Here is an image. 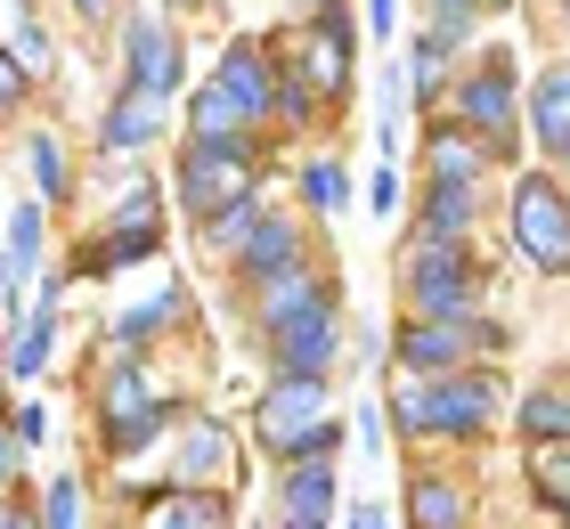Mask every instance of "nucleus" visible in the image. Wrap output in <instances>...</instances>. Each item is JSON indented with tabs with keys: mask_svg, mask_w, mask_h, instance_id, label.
Listing matches in <instances>:
<instances>
[{
	"mask_svg": "<svg viewBox=\"0 0 570 529\" xmlns=\"http://www.w3.org/2000/svg\"><path fill=\"white\" fill-rule=\"evenodd\" d=\"M449 123L456 130H473V139L489 147V164H513L522 172V74H513V58H505V41L498 49H473L456 74H449Z\"/></svg>",
	"mask_w": 570,
	"mask_h": 529,
	"instance_id": "nucleus-1",
	"label": "nucleus"
},
{
	"mask_svg": "<svg viewBox=\"0 0 570 529\" xmlns=\"http://www.w3.org/2000/svg\"><path fill=\"white\" fill-rule=\"evenodd\" d=\"M262 179H269V147L262 139H188L179 147V164H171V196L188 221H213V212H228L237 196H262Z\"/></svg>",
	"mask_w": 570,
	"mask_h": 529,
	"instance_id": "nucleus-2",
	"label": "nucleus"
},
{
	"mask_svg": "<svg viewBox=\"0 0 570 529\" xmlns=\"http://www.w3.org/2000/svg\"><path fill=\"white\" fill-rule=\"evenodd\" d=\"M505 326L498 317H400V334H392V366L400 375H456V366H489V359H505Z\"/></svg>",
	"mask_w": 570,
	"mask_h": 529,
	"instance_id": "nucleus-3",
	"label": "nucleus"
},
{
	"mask_svg": "<svg viewBox=\"0 0 570 529\" xmlns=\"http://www.w3.org/2000/svg\"><path fill=\"white\" fill-rule=\"evenodd\" d=\"M400 310H407V317H481L473 245H432V236H407V245H400Z\"/></svg>",
	"mask_w": 570,
	"mask_h": 529,
	"instance_id": "nucleus-4",
	"label": "nucleus"
},
{
	"mask_svg": "<svg viewBox=\"0 0 570 529\" xmlns=\"http://www.w3.org/2000/svg\"><path fill=\"white\" fill-rule=\"evenodd\" d=\"M122 90L139 98H188V49H179V25L164 0H131L122 9Z\"/></svg>",
	"mask_w": 570,
	"mask_h": 529,
	"instance_id": "nucleus-5",
	"label": "nucleus"
},
{
	"mask_svg": "<svg viewBox=\"0 0 570 529\" xmlns=\"http://www.w3.org/2000/svg\"><path fill=\"white\" fill-rule=\"evenodd\" d=\"M505 228H513V245H522V261L538 277H570V196H562L554 172H513Z\"/></svg>",
	"mask_w": 570,
	"mask_h": 529,
	"instance_id": "nucleus-6",
	"label": "nucleus"
},
{
	"mask_svg": "<svg viewBox=\"0 0 570 529\" xmlns=\"http://www.w3.org/2000/svg\"><path fill=\"white\" fill-rule=\"evenodd\" d=\"M513 400L498 383V366H456V375H416V423L424 440H481L489 423H498Z\"/></svg>",
	"mask_w": 570,
	"mask_h": 529,
	"instance_id": "nucleus-7",
	"label": "nucleus"
},
{
	"mask_svg": "<svg viewBox=\"0 0 570 529\" xmlns=\"http://www.w3.org/2000/svg\"><path fill=\"white\" fill-rule=\"evenodd\" d=\"M269 342V375H294V383H326L334 359H343V285H318L309 294V310H294L285 326L262 334Z\"/></svg>",
	"mask_w": 570,
	"mask_h": 529,
	"instance_id": "nucleus-8",
	"label": "nucleus"
},
{
	"mask_svg": "<svg viewBox=\"0 0 570 529\" xmlns=\"http://www.w3.org/2000/svg\"><path fill=\"white\" fill-rule=\"evenodd\" d=\"M302 74H309V90H318V106H343L358 90V17H351V0H326V9H309L302 17Z\"/></svg>",
	"mask_w": 570,
	"mask_h": 529,
	"instance_id": "nucleus-9",
	"label": "nucleus"
},
{
	"mask_svg": "<svg viewBox=\"0 0 570 529\" xmlns=\"http://www.w3.org/2000/svg\"><path fill=\"white\" fill-rule=\"evenodd\" d=\"M220 481H245L237 423L213 415V408H188L171 432V489H220Z\"/></svg>",
	"mask_w": 570,
	"mask_h": 529,
	"instance_id": "nucleus-10",
	"label": "nucleus"
},
{
	"mask_svg": "<svg viewBox=\"0 0 570 529\" xmlns=\"http://www.w3.org/2000/svg\"><path fill=\"white\" fill-rule=\"evenodd\" d=\"M213 90L228 98V115L262 139L269 130V98H277V41L269 33H237L220 49V66H213Z\"/></svg>",
	"mask_w": 570,
	"mask_h": 529,
	"instance_id": "nucleus-11",
	"label": "nucleus"
},
{
	"mask_svg": "<svg viewBox=\"0 0 570 529\" xmlns=\"http://www.w3.org/2000/svg\"><path fill=\"white\" fill-rule=\"evenodd\" d=\"M334 415L326 383H294V375H269V391L253 400V440L269 448V457H302V440L318 432Z\"/></svg>",
	"mask_w": 570,
	"mask_h": 529,
	"instance_id": "nucleus-12",
	"label": "nucleus"
},
{
	"mask_svg": "<svg viewBox=\"0 0 570 529\" xmlns=\"http://www.w3.org/2000/svg\"><path fill=\"white\" fill-rule=\"evenodd\" d=\"M171 130V106L164 98H139V90H107V106H98V155H139V147H164Z\"/></svg>",
	"mask_w": 570,
	"mask_h": 529,
	"instance_id": "nucleus-13",
	"label": "nucleus"
},
{
	"mask_svg": "<svg viewBox=\"0 0 570 529\" xmlns=\"http://www.w3.org/2000/svg\"><path fill=\"white\" fill-rule=\"evenodd\" d=\"M294 261H309V228H302V212H262V221H253V236L237 245V261H228V270H237L245 285H262V277H277V270H294Z\"/></svg>",
	"mask_w": 570,
	"mask_h": 529,
	"instance_id": "nucleus-14",
	"label": "nucleus"
},
{
	"mask_svg": "<svg viewBox=\"0 0 570 529\" xmlns=\"http://www.w3.org/2000/svg\"><path fill=\"white\" fill-rule=\"evenodd\" d=\"M522 130H530L538 155H562L570 147V49L522 82Z\"/></svg>",
	"mask_w": 570,
	"mask_h": 529,
	"instance_id": "nucleus-15",
	"label": "nucleus"
},
{
	"mask_svg": "<svg viewBox=\"0 0 570 529\" xmlns=\"http://www.w3.org/2000/svg\"><path fill=\"white\" fill-rule=\"evenodd\" d=\"M277 521L285 529H326L334 521V464L326 457H285V472H277Z\"/></svg>",
	"mask_w": 570,
	"mask_h": 529,
	"instance_id": "nucleus-16",
	"label": "nucleus"
},
{
	"mask_svg": "<svg viewBox=\"0 0 570 529\" xmlns=\"http://www.w3.org/2000/svg\"><path fill=\"white\" fill-rule=\"evenodd\" d=\"M489 172H498V164H489V147L473 139V130H456L449 115L424 123V179H449V188H481Z\"/></svg>",
	"mask_w": 570,
	"mask_h": 529,
	"instance_id": "nucleus-17",
	"label": "nucleus"
},
{
	"mask_svg": "<svg viewBox=\"0 0 570 529\" xmlns=\"http://www.w3.org/2000/svg\"><path fill=\"white\" fill-rule=\"evenodd\" d=\"M400 513H407V529H473V489L456 472H407Z\"/></svg>",
	"mask_w": 570,
	"mask_h": 529,
	"instance_id": "nucleus-18",
	"label": "nucleus"
},
{
	"mask_svg": "<svg viewBox=\"0 0 570 529\" xmlns=\"http://www.w3.org/2000/svg\"><path fill=\"white\" fill-rule=\"evenodd\" d=\"M473 228H481V188L424 179V196H416V228H407V236H432V245H473Z\"/></svg>",
	"mask_w": 570,
	"mask_h": 529,
	"instance_id": "nucleus-19",
	"label": "nucleus"
},
{
	"mask_svg": "<svg viewBox=\"0 0 570 529\" xmlns=\"http://www.w3.org/2000/svg\"><path fill=\"white\" fill-rule=\"evenodd\" d=\"M179 400H164V391H155L147 408H122V415H98V448H107V457H139V448H155V440H171L179 432Z\"/></svg>",
	"mask_w": 570,
	"mask_h": 529,
	"instance_id": "nucleus-20",
	"label": "nucleus"
},
{
	"mask_svg": "<svg viewBox=\"0 0 570 529\" xmlns=\"http://www.w3.org/2000/svg\"><path fill=\"white\" fill-rule=\"evenodd\" d=\"M318 270H309V261H294V270H277V277H262V285H245V310H253V326H285V317L294 310H309V294H318Z\"/></svg>",
	"mask_w": 570,
	"mask_h": 529,
	"instance_id": "nucleus-21",
	"label": "nucleus"
},
{
	"mask_svg": "<svg viewBox=\"0 0 570 529\" xmlns=\"http://www.w3.org/2000/svg\"><path fill=\"white\" fill-rule=\"evenodd\" d=\"M49 351H58V310H24V317H17V334L0 342V375L33 383L41 366H49Z\"/></svg>",
	"mask_w": 570,
	"mask_h": 529,
	"instance_id": "nucleus-22",
	"label": "nucleus"
},
{
	"mask_svg": "<svg viewBox=\"0 0 570 529\" xmlns=\"http://www.w3.org/2000/svg\"><path fill=\"white\" fill-rule=\"evenodd\" d=\"M179 310H188V294H179V285H164V294L139 302V310H122V317H115V334H107V342H115V359H147V351H155V334H164Z\"/></svg>",
	"mask_w": 570,
	"mask_h": 529,
	"instance_id": "nucleus-23",
	"label": "nucleus"
},
{
	"mask_svg": "<svg viewBox=\"0 0 570 529\" xmlns=\"http://www.w3.org/2000/svg\"><path fill=\"white\" fill-rule=\"evenodd\" d=\"M449 74H456V66L440 58V49H432L424 33H416V41L400 49V90H407V106H424V115H432L440 98H449Z\"/></svg>",
	"mask_w": 570,
	"mask_h": 529,
	"instance_id": "nucleus-24",
	"label": "nucleus"
},
{
	"mask_svg": "<svg viewBox=\"0 0 570 529\" xmlns=\"http://www.w3.org/2000/svg\"><path fill=\"white\" fill-rule=\"evenodd\" d=\"M294 196L318 212V221H334V212L351 204V172H343V155H309V164H294Z\"/></svg>",
	"mask_w": 570,
	"mask_h": 529,
	"instance_id": "nucleus-25",
	"label": "nucleus"
},
{
	"mask_svg": "<svg viewBox=\"0 0 570 529\" xmlns=\"http://www.w3.org/2000/svg\"><path fill=\"white\" fill-rule=\"evenodd\" d=\"M24 179H33L41 204H66L73 164H66V139H58V130H33V139H24Z\"/></svg>",
	"mask_w": 570,
	"mask_h": 529,
	"instance_id": "nucleus-26",
	"label": "nucleus"
},
{
	"mask_svg": "<svg viewBox=\"0 0 570 529\" xmlns=\"http://www.w3.org/2000/svg\"><path fill=\"white\" fill-rule=\"evenodd\" d=\"M269 212V196H237L228 212H213V221H196V236H204V253L213 261H237V245L253 236V221Z\"/></svg>",
	"mask_w": 570,
	"mask_h": 529,
	"instance_id": "nucleus-27",
	"label": "nucleus"
},
{
	"mask_svg": "<svg viewBox=\"0 0 570 529\" xmlns=\"http://www.w3.org/2000/svg\"><path fill=\"white\" fill-rule=\"evenodd\" d=\"M318 123V90H309L302 58H277V98H269V130H302Z\"/></svg>",
	"mask_w": 570,
	"mask_h": 529,
	"instance_id": "nucleus-28",
	"label": "nucleus"
},
{
	"mask_svg": "<svg viewBox=\"0 0 570 529\" xmlns=\"http://www.w3.org/2000/svg\"><path fill=\"white\" fill-rule=\"evenodd\" d=\"M522 464H530V489L547 497L554 513H570V440H530Z\"/></svg>",
	"mask_w": 570,
	"mask_h": 529,
	"instance_id": "nucleus-29",
	"label": "nucleus"
},
{
	"mask_svg": "<svg viewBox=\"0 0 570 529\" xmlns=\"http://www.w3.org/2000/svg\"><path fill=\"white\" fill-rule=\"evenodd\" d=\"M505 415L522 423V440H570V400H562V383H538L530 400H513Z\"/></svg>",
	"mask_w": 570,
	"mask_h": 529,
	"instance_id": "nucleus-30",
	"label": "nucleus"
},
{
	"mask_svg": "<svg viewBox=\"0 0 570 529\" xmlns=\"http://www.w3.org/2000/svg\"><path fill=\"white\" fill-rule=\"evenodd\" d=\"M188 139H213V147H228V139H253V130L228 115V98L213 90V82H196L188 90Z\"/></svg>",
	"mask_w": 570,
	"mask_h": 529,
	"instance_id": "nucleus-31",
	"label": "nucleus"
},
{
	"mask_svg": "<svg viewBox=\"0 0 570 529\" xmlns=\"http://www.w3.org/2000/svg\"><path fill=\"white\" fill-rule=\"evenodd\" d=\"M147 400H155L147 359H115L107 375H98V415H122V408H147Z\"/></svg>",
	"mask_w": 570,
	"mask_h": 529,
	"instance_id": "nucleus-32",
	"label": "nucleus"
},
{
	"mask_svg": "<svg viewBox=\"0 0 570 529\" xmlns=\"http://www.w3.org/2000/svg\"><path fill=\"white\" fill-rule=\"evenodd\" d=\"M41 529H90L82 521V481H73V472H58V481L41 489Z\"/></svg>",
	"mask_w": 570,
	"mask_h": 529,
	"instance_id": "nucleus-33",
	"label": "nucleus"
},
{
	"mask_svg": "<svg viewBox=\"0 0 570 529\" xmlns=\"http://www.w3.org/2000/svg\"><path fill=\"white\" fill-rule=\"evenodd\" d=\"M9 440H17V448H33V440H49V408H41V400H24V408H9Z\"/></svg>",
	"mask_w": 570,
	"mask_h": 529,
	"instance_id": "nucleus-34",
	"label": "nucleus"
},
{
	"mask_svg": "<svg viewBox=\"0 0 570 529\" xmlns=\"http://www.w3.org/2000/svg\"><path fill=\"white\" fill-rule=\"evenodd\" d=\"M24 98H33V82H24V74L9 66V49H0V123H9L17 106H24Z\"/></svg>",
	"mask_w": 570,
	"mask_h": 529,
	"instance_id": "nucleus-35",
	"label": "nucleus"
},
{
	"mask_svg": "<svg viewBox=\"0 0 570 529\" xmlns=\"http://www.w3.org/2000/svg\"><path fill=\"white\" fill-rule=\"evenodd\" d=\"M367 204H375V212H392V204H400V172H392V164H375V172H367Z\"/></svg>",
	"mask_w": 570,
	"mask_h": 529,
	"instance_id": "nucleus-36",
	"label": "nucleus"
},
{
	"mask_svg": "<svg viewBox=\"0 0 570 529\" xmlns=\"http://www.w3.org/2000/svg\"><path fill=\"white\" fill-rule=\"evenodd\" d=\"M367 33H375V41L400 33V0H367Z\"/></svg>",
	"mask_w": 570,
	"mask_h": 529,
	"instance_id": "nucleus-37",
	"label": "nucleus"
},
{
	"mask_svg": "<svg viewBox=\"0 0 570 529\" xmlns=\"http://www.w3.org/2000/svg\"><path fill=\"white\" fill-rule=\"evenodd\" d=\"M351 432L367 440V448H383V440H392V423H383V408H358V415H351Z\"/></svg>",
	"mask_w": 570,
	"mask_h": 529,
	"instance_id": "nucleus-38",
	"label": "nucleus"
},
{
	"mask_svg": "<svg viewBox=\"0 0 570 529\" xmlns=\"http://www.w3.org/2000/svg\"><path fill=\"white\" fill-rule=\"evenodd\" d=\"M0 529H41V513L17 506V497H0Z\"/></svg>",
	"mask_w": 570,
	"mask_h": 529,
	"instance_id": "nucleus-39",
	"label": "nucleus"
},
{
	"mask_svg": "<svg viewBox=\"0 0 570 529\" xmlns=\"http://www.w3.org/2000/svg\"><path fill=\"white\" fill-rule=\"evenodd\" d=\"M432 17H481V9H498V0H424Z\"/></svg>",
	"mask_w": 570,
	"mask_h": 529,
	"instance_id": "nucleus-40",
	"label": "nucleus"
},
{
	"mask_svg": "<svg viewBox=\"0 0 570 529\" xmlns=\"http://www.w3.org/2000/svg\"><path fill=\"white\" fill-rule=\"evenodd\" d=\"M343 521H351V529H392V513H375V506H351Z\"/></svg>",
	"mask_w": 570,
	"mask_h": 529,
	"instance_id": "nucleus-41",
	"label": "nucleus"
},
{
	"mask_svg": "<svg viewBox=\"0 0 570 529\" xmlns=\"http://www.w3.org/2000/svg\"><path fill=\"white\" fill-rule=\"evenodd\" d=\"M73 17H90V25H107V17H115V0H73Z\"/></svg>",
	"mask_w": 570,
	"mask_h": 529,
	"instance_id": "nucleus-42",
	"label": "nucleus"
},
{
	"mask_svg": "<svg viewBox=\"0 0 570 529\" xmlns=\"http://www.w3.org/2000/svg\"><path fill=\"white\" fill-rule=\"evenodd\" d=\"M17 472V440H9V423H0V481Z\"/></svg>",
	"mask_w": 570,
	"mask_h": 529,
	"instance_id": "nucleus-43",
	"label": "nucleus"
},
{
	"mask_svg": "<svg viewBox=\"0 0 570 529\" xmlns=\"http://www.w3.org/2000/svg\"><path fill=\"white\" fill-rule=\"evenodd\" d=\"M309 9H326V0H302V17H309Z\"/></svg>",
	"mask_w": 570,
	"mask_h": 529,
	"instance_id": "nucleus-44",
	"label": "nucleus"
},
{
	"mask_svg": "<svg viewBox=\"0 0 570 529\" xmlns=\"http://www.w3.org/2000/svg\"><path fill=\"white\" fill-rule=\"evenodd\" d=\"M0 342H9V317H0Z\"/></svg>",
	"mask_w": 570,
	"mask_h": 529,
	"instance_id": "nucleus-45",
	"label": "nucleus"
},
{
	"mask_svg": "<svg viewBox=\"0 0 570 529\" xmlns=\"http://www.w3.org/2000/svg\"><path fill=\"white\" fill-rule=\"evenodd\" d=\"M0 423H9V400H0Z\"/></svg>",
	"mask_w": 570,
	"mask_h": 529,
	"instance_id": "nucleus-46",
	"label": "nucleus"
},
{
	"mask_svg": "<svg viewBox=\"0 0 570 529\" xmlns=\"http://www.w3.org/2000/svg\"><path fill=\"white\" fill-rule=\"evenodd\" d=\"M562 529H570V513H562Z\"/></svg>",
	"mask_w": 570,
	"mask_h": 529,
	"instance_id": "nucleus-47",
	"label": "nucleus"
},
{
	"mask_svg": "<svg viewBox=\"0 0 570 529\" xmlns=\"http://www.w3.org/2000/svg\"><path fill=\"white\" fill-rule=\"evenodd\" d=\"M269 529H285V521H269Z\"/></svg>",
	"mask_w": 570,
	"mask_h": 529,
	"instance_id": "nucleus-48",
	"label": "nucleus"
}]
</instances>
